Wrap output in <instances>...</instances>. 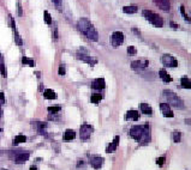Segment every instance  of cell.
Segmentation results:
<instances>
[{
  "instance_id": "cell-1",
  "label": "cell",
  "mask_w": 191,
  "mask_h": 170,
  "mask_svg": "<svg viewBox=\"0 0 191 170\" xmlns=\"http://www.w3.org/2000/svg\"><path fill=\"white\" fill-rule=\"evenodd\" d=\"M77 27L79 29V31L82 34H84L87 36V38H89L90 41H98L99 40V34L98 30L94 28V25L91 24V22L87 18H81L77 23Z\"/></svg>"
},
{
  "instance_id": "cell-2",
  "label": "cell",
  "mask_w": 191,
  "mask_h": 170,
  "mask_svg": "<svg viewBox=\"0 0 191 170\" xmlns=\"http://www.w3.org/2000/svg\"><path fill=\"white\" fill-rule=\"evenodd\" d=\"M142 15H143V17H144L149 23H151L153 25H155V27H157V28H161V27L163 25V19H162L157 13H155V12L150 11V10H143V11H142Z\"/></svg>"
},
{
  "instance_id": "cell-3",
  "label": "cell",
  "mask_w": 191,
  "mask_h": 170,
  "mask_svg": "<svg viewBox=\"0 0 191 170\" xmlns=\"http://www.w3.org/2000/svg\"><path fill=\"white\" fill-rule=\"evenodd\" d=\"M163 95H165V97L167 98V101H168V106H172V107H174V108H177V109H183L184 108V103H183V101L178 97V95H175L173 91H169V90H165L163 91Z\"/></svg>"
},
{
  "instance_id": "cell-4",
  "label": "cell",
  "mask_w": 191,
  "mask_h": 170,
  "mask_svg": "<svg viewBox=\"0 0 191 170\" xmlns=\"http://www.w3.org/2000/svg\"><path fill=\"white\" fill-rule=\"evenodd\" d=\"M124 34L122 31H114L111 36V44L114 47V48H118L120 44H123L124 42Z\"/></svg>"
},
{
  "instance_id": "cell-5",
  "label": "cell",
  "mask_w": 191,
  "mask_h": 170,
  "mask_svg": "<svg viewBox=\"0 0 191 170\" xmlns=\"http://www.w3.org/2000/svg\"><path fill=\"white\" fill-rule=\"evenodd\" d=\"M93 131H94V127H93V126H90V125H88V123L82 125V126H81V129H79V137H81V139H82V140H88V139L90 138Z\"/></svg>"
},
{
  "instance_id": "cell-6",
  "label": "cell",
  "mask_w": 191,
  "mask_h": 170,
  "mask_svg": "<svg viewBox=\"0 0 191 170\" xmlns=\"http://www.w3.org/2000/svg\"><path fill=\"white\" fill-rule=\"evenodd\" d=\"M129 134L131 138H134L135 140H137L140 143L141 138H142V134H143V126H134L130 128L129 131Z\"/></svg>"
},
{
  "instance_id": "cell-7",
  "label": "cell",
  "mask_w": 191,
  "mask_h": 170,
  "mask_svg": "<svg viewBox=\"0 0 191 170\" xmlns=\"http://www.w3.org/2000/svg\"><path fill=\"white\" fill-rule=\"evenodd\" d=\"M161 61H162V64H163L165 66H167V67H177V66H178V61H177V59H175L174 56L169 55V54H165V55H162Z\"/></svg>"
},
{
  "instance_id": "cell-8",
  "label": "cell",
  "mask_w": 191,
  "mask_h": 170,
  "mask_svg": "<svg viewBox=\"0 0 191 170\" xmlns=\"http://www.w3.org/2000/svg\"><path fill=\"white\" fill-rule=\"evenodd\" d=\"M149 65V61L147 59H140V60H136V61H132L131 64V67L132 69H136V71H142L144 68H147Z\"/></svg>"
},
{
  "instance_id": "cell-9",
  "label": "cell",
  "mask_w": 191,
  "mask_h": 170,
  "mask_svg": "<svg viewBox=\"0 0 191 170\" xmlns=\"http://www.w3.org/2000/svg\"><path fill=\"white\" fill-rule=\"evenodd\" d=\"M104 158L102 157H100V156H91L90 157V165L94 168V169H100L102 165H104Z\"/></svg>"
},
{
  "instance_id": "cell-10",
  "label": "cell",
  "mask_w": 191,
  "mask_h": 170,
  "mask_svg": "<svg viewBox=\"0 0 191 170\" xmlns=\"http://www.w3.org/2000/svg\"><path fill=\"white\" fill-rule=\"evenodd\" d=\"M77 58L87 64H89L90 66H94V65H96L98 64V59L96 58H94L91 55H88V54H77Z\"/></svg>"
},
{
  "instance_id": "cell-11",
  "label": "cell",
  "mask_w": 191,
  "mask_h": 170,
  "mask_svg": "<svg viewBox=\"0 0 191 170\" xmlns=\"http://www.w3.org/2000/svg\"><path fill=\"white\" fill-rule=\"evenodd\" d=\"M149 141H150V126L149 125H144L143 126V134H142V138H141L140 143L147 144Z\"/></svg>"
},
{
  "instance_id": "cell-12",
  "label": "cell",
  "mask_w": 191,
  "mask_h": 170,
  "mask_svg": "<svg viewBox=\"0 0 191 170\" xmlns=\"http://www.w3.org/2000/svg\"><path fill=\"white\" fill-rule=\"evenodd\" d=\"M106 86V81L104 78H98V79H95L91 84V88L94 90H104Z\"/></svg>"
},
{
  "instance_id": "cell-13",
  "label": "cell",
  "mask_w": 191,
  "mask_h": 170,
  "mask_svg": "<svg viewBox=\"0 0 191 170\" xmlns=\"http://www.w3.org/2000/svg\"><path fill=\"white\" fill-rule=\"evenodd\" d=\"M29 157H30L29 152H19V153H17L15 156V162L17 164H23V163H25L29 159Z\"/></svg>"
},
{
  "instance_id": "cell-14",
  "label": "cell",
  "mask_w": 191,
  "mask_h": 170,
  "mask_svg": "<svg viewBox=\"0 0 191 170\" xmlns=\"http://www.w3.org/2000/svg\"><path fill=\"white\" fill-rule=\"evenodd\" d=\"M160 109H161V113H162V115L165 118H173L174 116L173 112L171 110V107L167 103H161L160 104Z\"/></svg>"
},
{
  "instance_id": "cell-15",
  "label": "cell",
  "mask_w": 191,
  "mask_h": 170,
  "mask_svg": "<svg viewBox=\"0 0 191 170\" xmlns=\"http://www.w3.org/2000/svg\"><path fill=\"white\" fill-rule=\"evenodd\" d=\"M154 3L163 11H169V9H171L169 0H154Z\"/></svg>"
},
{
  "instance_id": "cell-16",
  "label": "cell",
  "mask_w": 191,
  "mask_h": 170,
  "mask_svg": "<svg viewBox=\"0 0 191 170\" xmlns=\"http://www.w3.org/2000/svg\"><path fill=\"white\" fill-rule=\"evenodd\" d=\"M118 145H119V137H118V135H116V137H114V139H113V141H111V144L108 145V147H107L106 152H107V153H112V152H114V151L117 150Z\"/></svg>"
},
{
  "instance_id": "cell-17",
  "label": "cell",
  "mask_w": 191,
  "mask_h": 170,
  "mask_svg": "<svg viewBox=\"0 0 191 170\" xmlns=\"http://www.w3.org/2000/svg\"><path fill=\"white\" fill-rule=\"evenodd\" d=\"M125 119L126 120H134V121H137L140 119V113L137 110H129L125 115Z\"/></svg>"
},
{
  "instance_id": "cell-18",
  "label": "cell",
  "mask_w": 191,
  "mask_h": 170,
  "mask_svg": "<svg viewBox=\"0 0 191 170\" xmlns=\"http://www.w3.org/2000/svg\"><path fill=\"white\" fill-rule=\"evenodd\" d=\"M159 77H160L165 83H171V81H172V77H171L165 69H160V71H159Z\"/></svg>"
},
{
  "instance_id": "cell-19",
  "label": "cell",
  "mask_w": 191,
  "mask_h": 170,
  "mask_svg": "<svg viewBox=\"0 0 191 170\" xmlns=\"http://www.w3.org/2000/svg\"><path fill=\"white\" fill-rule=\"evenodd\" d=\"M43 97L46 100H55L57 98V94L52 90V89H46L43 91Z\"/></svg>"
},
{
  "instance_id": "cell-20",
  "label": "cell",
  "mask_w": 191,
  "mask_h": 170,
  "mask_svg": "<svg viewBox=\"0 0 191 170\" xmlns=\"http://www.w3.org/2000/svg\"><path fill=\"white\" fill-rule=\"evenodd\" d=\"M140 108H141V112H142L143 114H145V115H151V114H153L151 107H150L149 104H147V103H141Z\"/></svg>"
},
{
  "instance_id": "cell-21",
  "label": "cell",
  "mask_w": 191,
  "mask_h": 170,
  "mask_svg": "<svg viewBox=\"0 0 191 170\" xmlns=\"http://www.w3.org/2000/svg\"><path fill=\"white\" fill-rule=\"evenodd\" d=\"M138 11V7L136 5H130V6H124L123 7V12L124 13H128V15H131V13H136Z\"/></svg>"
},
{
  "instance_id": "cell-22",
  "label": "cell",
  "mask_w": 191,
  "mask_h": 170,
  "mask_svg": "<svg viewBox=\"0 0 191 170\" xmlns=\"http://www.w3.org/2000/svg\"><path fill=\"white\" fill-rule=\"evenodd\" d=\"M33 125H35V127L37 128V131H39V133L40 134H45L46 133V123L45 122H41V121H36L35 123H33Z\"/></svg>"
},
{
  "instance_id": "cell-23",
  "label": "cell",
  "mask_w": 191,
  "mask_h": 170,
  "mask_svg": "<svg viewBox=\"0 0 191 170\" xmlns=\"http://www.w3.org/2000/svg\"><path fill=\"white\" fill-rule=\"evenodd\" d=\"M75 137H76V133H75L73 129H66L65 134H64V140L65 141H70V140L75 139Z\"/></svg>"
},
{
  "instance_id": "cell-24",
  "label": "cell",
  "mask_w": 191,
  "mask_h": 170,
  "mask_svg": "<svg viewBox=\"0 0 191 170\" xmlns=\"http://www.w3.org/2000/svg\"><path fill=\"white\" fill-rule=\"evenodd\" d=\"M180 84H181V86H183L184 89H190V88H191V80H190V78H187V77H183V78L180 79Z\"/></svg>"
},
{
  "instance_id": "cell-25",
  "label": "cell",
  "mask_w": 191,
  "mask_h": 170,
  "mask_svg": "<svg viewBox=\"0 0 191 170\" xmlns=\"http://www.w3.org/2000/svg\"><path fill=\"white\" fill-rule=\"evenodd\" d=\"M22 64L25 65V66H29V67H34V66L36 65V62H35L33 59H29V58H27V56H23V58H22Z\"/></svg>"
},
{
  "instance_id": "cell-26",
  "label": "cell",
  "mask_w": 191,
  "mask_h": 170,
  "mask_svg": "<svg viewBox=\"0 0 191 170\" xmlns=\"http://www.w3.org/2000/svg\"><path fill=\"white\" fill-rule=\"evenodd\" d=\"M24 141H27V137L25 135H23V134H18V135H16L15 137V139H13V145H18V144H21V143H24Z\"/></svg>"
},
{
  "instance_id": "cell-27",
  "label": "cell",
  "mask_w": 191,
  "mask_h": 170,
  "mask_svg": "<svg viewBox=\"0 0 191 170\" xmlns=\"http://www.w3.org/2000/svg\"><path fill=\"white\" fill-rule=\"evenodd\" d=\"M101 100H102V95H101V94H94V95L90 97V102L94 103V104L99 103Z\"/></svg>"
},
{
  "instance_id": "cell-28",
  "label": "cell",
  "mask_w": 191,
  "mask_h": 170,
  "mask_svg": "<svg viewBox=\"0 0 191 170\" xmlns=\"http://www.w3.org/2000/svg\"><path fill=\"white\" fill-rule=\"evenodd\" d=\"M13 35H15V41H16V43H17L18 46H22V44H23V41H22V38H21V36H19V34H18V31H17L16 28H13Z\"/></svg>"
},
{
  "instance_id": "cell-29",
  "label": "cell",
  "mask_w": 191,
  "mask_h": 170,
  "mask_svg": "<svg viewBox=\"0 0 191 170\" xmlns=\"http://www.w3.org/2000/svg\"><path fill=\"white\" fill-rule=\"evenodd\" d=\"M61 110V107L60 106H55V107H48V112H49V114H58L59 112Z\"/></svg>"
},
{
  "instance_id": "cell-30",
  "label": "cell",
  "mask_w": 191,
  "mask_h": 170,
  "mask_svg": "<svg viewBox=\"0 0 191 170\" xmlns=\"http://www.w3.org/2000/svg\"><path fill=\"white\" fill-rule=\"evenodd\" d=\"M180 139H181V132L180 131H174L173 132V141L179 143Z\"/></svg>"
},
{
  "instance_id": "cell-31",
  "label": "cell",
  "mask_w": 191,
  "mask_h": 170,
  "mask_svg": "<svg viewBox=\"0 0 191 170\" xmlns=\"http://www.w3.org/2000/svg\"><path fill=\"white\" fill-rule=\"evenodd\" d=\"M43 16H45V22H46L47 24H52V17H51L49 12H48V11H45Z\"/></svg>"
},
{
  "instance_id": "cell-32",
  "label": "cell",
  "mask_w": 191,
  "mask_h": 170,
  "mask_svg": "<svg viewBox=\"0 0 191 170\" xmlns=\"http://www.w3.org/2000/svg\"><path fill=\"white\" fill-rule=\"evenodd\" d=\"M0 72H1V75H3L4 78H6V77H7V71H6L5 64H3V65H0Z\"/></svg>"
},
{
  "instance_id": "cell-33",
  "label": "cell",
  "mask_w": 191,
  "mask_h": 170,
  "mask_svg": "<svg viewBox=\"0 0 191 170\" xmlns=\"http://www.w3.org/2000/svg\"><path fill=\"white\" fill-rule=\"evenodd\" d=\"M128 54H129V55H136V54H137V50H136V48H135L134 46H130V47H128Z\"/></svg>"
},
{
  "instance_id": "cell-34",
  "label": "cell",
  "mask_w": 191,
  "mask_h": 170,
  "mask_svg": "<svg viewBox=\"0 0 191 170\" xmlns=\"http://www.w3.org/2000/svg\"><path fill=\"white\" fill-rule=\"evenodd\" d=\"M180 12H181V15H183V17H184V19L186 21V22H190V18H189V16L185 13V7L181 5L180 6Z\"/></svg>"
},
{
  "instance_id": "cell-35",
  "label": "cell",
  "mask_w": 191,
  "mask_h": 170,
  "mask_svg": "<svg viewBox=\"0 0 191 170\" xmlns=\"http://www.w3.org/2000/svg\"><path fill=\"white\" fill-rule=\"evenodd\" d=\"M165 160H166L165 157H159V158H156V164H157L159 166H162V165L165 164Z\"/></svg>"
},
{
  "instance_id": "cell-36",
  "label": "cell",
  "mask_w": 191,
  "mask_h": 170,
  "mask_svg": "<svg viewBox=\"0 0 191 170\" xmlns=\"http://www.w3.org/2000/svg\"><path fill=\"white\" fill-rule=\"evenodd\" d=\"M5 102H6V100H5V96H4V94H3V92H0V104L3 106Z\"/></svg>"
},
{
  "instance_id": "cell-37",
  "label": "cell",
  "mask_w": 191,
  "mask_h": 170,
  "mask_svg": "<svg viewBox=\"0 0 191 170\" xmlns=\"http://www.w3.org/2000/svg\"><path fill=\"white\" fill-rule=\"evenodd\" d=\"M59 74H60V75H65V67H64L63 65L59 67Z\"/></svg>"
},
{
  "instance_id": "cell-38",
  "label": "cell",
  "mask_w": 191,
  "mask_h": 170,
  "mask_svg": "<svg viewBox=\"0 0 191 170\" xmlns=\"http://www.w3.org/2000/svg\"><path fill=\"white\" fill-rule=\"evenodd\" d=\"M52 1H53L57 6H60V4H61V0H52Z\"/></svg>"
},
{
  "instance_id": "cell-39",
  "label": "cell",
  "mask_w": 191,
  "mask_h": 170,
  "mask_svg": "<svg viewBox=\"0 0 191 170\" xmlns=\"http://www.w3.org/2000/svg\"><path fill=\"white\" fill-rule=\"evenodd\" d=\"M18 13H19V16H22V15H23V12H22V7H21V4H18Z\"/></svg>"
},
{
  "instance_id": "cell-40",
  "label": "cell",
  "mask_w": 191,
  "mask_h": 170,
  "mask_svg": "<svg viewBox=\"0 0 191 170\" xmlns=\"http://www.w3.org/2000/svg\"><path fill=\"white\" fill-rule=\"evenodd\" d=\"M3 64H4V58H3L1 53H0V65H3Z\"/></svg>"
},
{
  "instance_id": "cell-41",
  "label": "cell",
  "mask_w": 191,
  "mask_h": 170,
  "mask_svg": "<svg viewBox=\"0 0 191 170\" xmlns=\"http://www.w3.org/2000/svg\"><path fill=\"white\" fill-rule=\"evenodd\" d=\"M171 25H172V27H173V28H174V29H177V28H178V27H179V25H177V24H174V23H173V22H171Z\"/></svg>"
},
{
  "instance_id": "cell-42",
  "label": "cell",
  "mask_w": 191,
  "mask_h": 170,
  "mask_svg": "<svg viewBox=\"0 0 191 170\" xmlns=\"http://www.w3.org/2000/svg\"><path fill=\"white\" fill-rule=\"evenodd\" d=\"M0 118H3V109H1V104H0Z\"/></svg>"
},
{
  "instance_id": "cell-43",
  "label": "cell",
  "mask_w": 191,
  "mask_h": 170,
  "mask_svg": "<svg viewBox=\"0 0 191 170\" xmlns=\"http://www.w3.org/2000/svg\"><path fill=\"white\" fill-rule=\"evenodd\" d=\"M81 165H83V160L82 159H79V162H78V166H81Z\"/></svg>"
},
{
  "instance_id": "cell-44",
  "label": "cell",
  "mask_w": 191,
  "mask_h": 170,
  "mask_svg": "<svg viewBox=\"0 0 191 170\" xmlns=\"http://www.w3.org/2000/svg\"><path fill=\"white\" fill-rule=\"evenodd\" d=\"M30 170H37V168H36V166H34V165H33V166H30Z\"/></svg>"
},
{
  "instance_id": "cell-45",
  "label": "cell",
  "mask_w": 191,
  "mask_h": 170,
  "mask_svg": "<svg viewBox=\"0 0 191 170\" xmlns=\"http://www.w3.org/2000/svg\"><path fill=\"white\" fill-rule=\"evenodd\" d=\"M185 123H186V125H190V119H187V120L185 121Z\"/></svg>"
},
{
  "instance_id": "cell-46",
  "label": "cell",
  "mask_w": 191,
  "mask_h": 170,
  "mask_svg": "<svg viewBox=\"0 0 191 170\" xmlns=\"http://www.w3.org/2000/svg\"><path fill=\"white\" fill-rule=\"evenodd\" d=\"M0 170H7V169H4V168H1V169H0Z\"/></svg>"
},
{
  "instance_id": "cell-47",
  "label": "cell",
  "mask_w": 191,
  "mask_h": 170,
  "mask_svg": "<svg viewBox=\"0 0 191 170\" xmlns=\"http://www.w3.org/2000/svg\"><path fill=\"white\" fill-rule=\"evenodd\" d=\"M1 132H3V129H1V128H0V133H1Z\"/></svg>"
}]
</instances>
